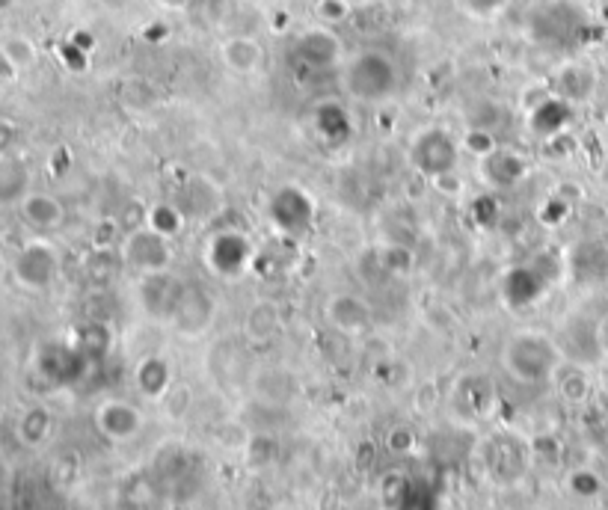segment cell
Instances as JSON below:
<instances>
[{
  "instance_id": "7a4b0ae2",
  "label": "cell",
  "mask_w": 608,
  "mask_h": 510,
  "mask_svg": "<svg viewBox=\"0 0 608 510\" xmlns=\"http://www.w3.org/2000/svg\"><path fill=\"white\" fill-rule=\"evenodd\" d=\"M342 84L353 101L362 104H380L392 98L401 86V72L398 63L386 51H359L342 75Z\"/></svg>"
},
{
  "instance_id": "5bb4252c",
  "label": "cell",
  "mask_w": 608,
  "mask_h": 510,
  "mask_svg": "<svg viewBox=\"0 0 608 510\" xmlns=\"http://www.w3.org/2000/svg\"><path fill=\"white\" fill-rule=\"evenodd\" d=\"M30 167L18 155L0 158V208H18V202L30 193Z\"/></svg>"
},
{
  "instance_id": "cb8c5ba5",
  "label": "cell",
  "mask_w": 608,
  "mask_h": 510,
  "mask_svg": "<svg viewBox=\"0 0 608 510\" xmlns=\"http://www.w3.org/2000/svg\"><path fill=\"white\" fill-rule=\"evenodd\" d=\"M463 3L475 18H493V15H499L505 9L508 0H463Z\"/></svg>"
},
{
  "instance_id": "30bf717a",
  "label": "cell",
  "mask_w": 608,
  "mask_h": 510,
  "mask_svg": "<svg viewBox=\"0 0 608 510\" xmlns=\"http://www.w3.org/2000/svg\"><path fill=\"white\" fill-rule=\"evenodd\" d=\"M146 425L140 407H134L131 401H104L95 410V427L104 439L110 442H131L134 436H140V430Z\"/></svg>"
},
{
  "instance_id": "7c38bea8",
  "label": "cell",
  "mask_w": 608,
  "mask_h": 510,
  "mask_svg": "<svg viewBox=\"0 0 608 510\" xmlns=\"http://www.w3.org/2000/svg\"><path fill=\"white\" fill-rule=\"evenodd\" d=\"M134 386H137V392L143 398L161 401L170 392V386H173V365H170V359L161 356V353L143 356L137 362V368H134Z\"/></svg>"
},
{
  "instance_id": "603a6c76",
  "label": "cell",
  "mask_w": 608,
  "mask_h": 510,
  "mask_svg": "<svg viewBox=\"0 0 608 510\" xmlns=\"http://www.w3.org/2000/svg\"><path fill=\"white\" fill-rule=\"evenodd\" d=\"M318 15L324 21H342L350 15V0H321L318 3Z\"/></svg>"
},
{
  "instance_id": "7402d4cb",
  "label": "cell",
  "mask_w": 608,
  "mask_h": 510,
  "mask_svg": "<svg viewBox=\"0 0 608 510\" xmlns=\"http://www.w3.org/2000/svg\"><path fill=\"white\" fill-rule=\"evenodd\" d=\"M555 383H558V389H561V395L567 398V401H582L585 395H588V380H585V374L576 368V365H561L558 371H555V377H552Z\"/></svg>"
},
{
  "instance_id": "8992f818",
  "label": "cell",
  "mask_w": 608,
  "mask_h": 510,
  "mask_svg": "<svg viewBox=\"0 0 608 510\" xmlns=\"http://www.w3.org/2000/svg\"><path fill=\"white\" fill-rule=\"evenodd\" d=\"M122 258L137 270V273H158L170 270L173 264V244L152 226H137L125 241H122Z\"/></svg>"
},
{
  "instance_id": "9c48e42d",
  "label": "cell",
  "mask_w": 608,
  "mask_h": 510,
  "mask_svg": "<svg viewBox=\"0 0 608 510\" xmlns=\"http://www.w3.org/2000/svg\"><path fill=\"white\" fill-rule=\"evenodd\" d=\"M250 241L244 238V232H217L208 238L205 244V258H208V267L217 273V276H241L250 264Z\"/></svg>"
},
{
  "instance_id": "484cf974",
  "label": "cell",
  "mask_w": 608,
  "mask_h": 510,
  "mask_svg": "<svg viewBox=\"0 0 608 510\" xmlns=\"http://www.w3.org/2000/svg\"><path fill=\"white\" fill-rule=\"evenodd\" d=\"M570 487H573L576 493H582V496H594V493L600 490V481H597L591 472H576V475L570 478Z\"/></svg>"
},
{
  "instance_id": "d6986e66",
  "label": "cell",
  "mask_w": 608,
  "mask_h": 510,
  "mask_svg": "<svg viewBox=\"0 0 608 510\" xmlns=\"http://www.w3.org/2000/svg\"><path fill=\"white\" fill-rule=\"evenodd\" d=\"M0 54L15 72H27L36 63V45L27 36H6L0 42Z\"/></svg>"
},
{
  "instance_id": "6da1fadb",
  "label": "cell",
  "mask_w": 608,
  "mask_h": 510,
  "mask_svg": "<svg viewBox=\"0 0 608 510\" xmlns=\"http://www.w3.org/2000/svg\"><path fill=\"white\" fill-rule=\"evenodd\" d=\"M561 365H564L561 347L537 330H520L502 347V368L522 386L552 380Z\"/></svg>"
},
{
  "instance_id": "277c9868",
  "label": "cell",
  "mask_w": 608,
  "mask_h": 510,
  "mask_svg": "<svg viewBox=\"0 0 608 510\" xmlns=\"http://www.w3.org/2000/svg\"><path fill=\"white\" fill-rule=\"evenodd\" d=\"M457 158H460V143L442 128H425L410 143L413 167L434 181L457 170Z\"/></svg>"
},
{
  "instance_id": "4316f807",
  "label": "cell",
  "mask_w": 608,
  "mask_h": 510,
  "mask_svg": "<svg viewBox=\"0 0 608 510\" xmlns=\"http://www.w3.org/2000/svg\"><path fill=\"white\" fill-rule=\"evenodd\" d=\"M155 3L164 6V9H170V12H181V9L190 6V0H155Z\"/></svg>"
},
{
  "instance_id": "2e32d148",
  "label": "cell",
  "mask_w": 608,
  "mask_h": 510,
  "mask_svg": "<svg viewBox=\"0 0 608 510\" xmlns=\"http://www.w3.org/2000/svg\"><path fill=\"white\" fill-rule=\"evenodd\" d=\"M51 433H54V416H51V410L42 407V404L27 407V410L21 413L18 425H15L18 442L27 445V448H42V445L51 439Z\"/></svg>"
},
{
  "instance_id": "4fadbf2b",
  "label": "cell",
  "mask_w": 608,
  "mask_h": 510,
  "mask_svg": "<svg viewBox=\"0 0 608 510\" xmlns=\"http://www.w3.org/2000/svg\"><path fill=\"white\" fill-rule=\"evenodd\" d=\"M294 54L306 69H327L339 57V39L330 30H309L297 39Z\"/></svg>"
},
{
  "instance_id": "d4e9b609",
  "label": "cell",
  "mask_w": 608,
  "mask_h": 510,
  "mask_svg": "<svg viewBox=\"0 0 608 510\" xmlns=\"http://www.w3.org/2000/svg\"><path fill=\"white\" fill-rule=\"evenodd\" d=\"M15 143H18V128L9 119H0V158L15 155Z\"/></svg>"
},
{
  "instance_id": "8fae6325",
  "label": "cell",
  "mask_w": 608,
  "mask_h": 510,
  "mask_svg": "<svg viewBox=\"0 0 608 510\" xmlns=\"http://www.w3.org/2000/svg\"><path fill=\"white\" fill-rule=\"evenodd\" d=\"M15 211H18L21 223H24L30 232H39V235L57 232V229L66 223V205H63L54 193H45V190H30V193L18 202Z\"/></svg>"
},
{
  "instance_id": "ac0fdd59",
  "label": "cell",
  "mask_w": 608,
  "mask_h": 510,
  "mask_svg": "<svg viewBox=\"0 0 608 510\" xmlns=\"http://www.w3.org/2000/svg\"><path fill=\"white\" fill-rule=\"evenodd\" d=\"M594 92V75L585 66H567L558 78V95L561 98H588Z\"/></svg>"
},
{
  "instance_id": "ba28073f",
  "label": "cell",
  "mask_w": 608,
  "mask_h": 510,
  "mask_svg": "<svg viewBox=\"0 0 608 510\" xmlns=\"http://www.w3.org/2000/svg\"><path fill=\"white\" fill-rule=\"evenodd\" d=\"M324 315H327V324L348 339H359L374 327V309L368 306V300L350 291L330 294L324 303Z\"/></svg>"
},
{
  "instance_id": "44dd1931",
  "label": "cell",
  "mask_w": 608,
  "mask_h": 510,
  "mask_svg": "<svg viewBox=\"0 0 608 510\" xmlns=\"http://www.w3.org/2000/svg\"><path fill=\"white\" fill-rule=\"evenodd\" d=\"M460 149L469 152V155L478 158V161H487L490 155L499 152V140H496L487 128H469V131L463 134V140H460Z\"/></svg>"
},
{
  "instance_id": "e0dca14e",
  "label": "cell",
  "mask_w": 608,
  "mask_h": 510,
  "mask_svg": "<svg viewBox=\"0 0 608 510\" xmlns=\"http://www.w3.org/2000/svg\"><path fill=\"white\" fill-rule=\"evenodd\" d=\"M279 306L273 300H256L244 318V333L253 341H270L279 333Z\"/></svg>"
},
{
  "instance_id": "9a60e30c",
  "label": "cell",
  "mask_w": 608,
  "mask_h": 510,
  "mask_svg": "<svg viewBox=\"0 0 608 510\" xmlns=\"http://www.w3.org/2000/svg\"><path fill=\"white\" fill-rule=\"evenodd\" d=\"M220 57L226 63V69H232L235 75H256L264 66V51L256 39L250 36H232L223 42Z\"/></svg>"
},
{
  "instance_id": "5b68a950",
  "label": "cell",
  "mask_w": 608,
  "mask_h": 510,
  "mask_svg": "<svg viewBox=\"0 0 608 510\" xmlns=\"http://www.w3.org/2000/svg\"><path fill=\"white\" fill-rule=\"evenodd\" d=\"M184 282L173 276L170 270H158V273H140V285H137V303L143 309V315H149L152 321L170 324L173 321L175 306L181 300Z\"/></svg>"
},
{
  "instance_id": "52a82bcc",
  "label": "cell",
  "mask_w": 608,
  "mask_h": 510,
  "mask_svg": "<svg viewBox=\"0 0 608 510\" xmlns=\"http://www.w3.org/2000/svg\"><path fill=\"white\" fill-rule=\"evenodd\" d=\"M214 315H217L214 294L199 282H184V291H181V300L175 306L170 327L178 336L193 339V336H202L214 324Z\"/></svg>"
},
{
  "instance_id": "3957f363",
  "label": "cell",
  "mask_w": 608,
  "mask_h": 510,
  "mask_svg": "<svg viewBox=\"0 0 608 510\" xmlns=\"http://www.w3.org/2000/svg\"><path fill=\"white\" fill-rule=\"evenodd\" d=\"M57 276H60V253L45 235L24 241L18 253L12 255V279L24 291L33 294L48 291L57 282Z\"/></svg>"
},
{
  "instance_id": "83f0119b",
  "label": "cell",
  "mask_w": 608,
  "mask_h": 510,
  "mask_svg": "<svg viewBox=\"0 0 608 510\" xmlns=\"http://www.w3.org/2000/svg\"><path fill=\"white\" fill-rule=\"evenodd\" d=\"M350 3H356V0H350Z\"/></svg>"
},
{
  "instance_id": "ffe728a7",
  "label": "cell",
  "mask_w": 608,
  "mask_h": 510,
  "mask_svg": "<svg viewBox=\"0 0 608 510\" xmlns=\"http://www.w3.org/2000/svg\"><path fill=\"white\" fill-rule=\"evenodd\" d=\"M184 223H187V214L181 208H175V205H155L149 211V220H146V226H152L155 232H161L170 241L181 232Z\"/></svg>"
}]
</instances>
